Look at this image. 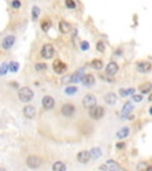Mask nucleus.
<instances>
[{
    "label": "nucleus",
    "instance_id": "a878e982",
    "mask_svg": "<svg viewBox=\"0 0 152 171\" xmlns=\"http://www.w3.org/2000/svg\"><path fill=\"white\" fill-rule=\"evenodd\" d=\"M41 28H42V30H43L44 32H48L49 29L51 28V21H50V20H44V21L42 23V25H41Z\"/></svg>",
    "mask_w": 152,
    "mask_h": 171
},
{
    "label": "nucleus",
    "instance_id": "f03ea898",
    "mask_svg": "<svg viewBox=\"0 0 152 171\" xmlns=\"http://www.w3.org/2000/svg\"><path fill=\"white\" fill-rule=\"evenodd\" d=\"M55 54V48L53 44H45L43 48H42V51H41V55L43 58L45 60H50V58H53Z\"/></svg>",
    "mask_w": 152,
    "mask_h": 171
},
{
    "label": "nucleus",
    "instance_id": "f257e3e1",
    "mask_svg": "<svg viewBox=\"0 0 152 171\" xmlns=\"http://www.w3.org/2000/svg\"><path fill=\"white\" fill-rule=\"evenodd\" d=\"M19 99H20V101H23V102H29V101H31L32 99H33V91H32V89L31 88H29V87H23L20 90H19Z\"/></svg>",
    "mask_w": 152,
    "mask_h": 171
},
{
    "label": "nucleus",
    "instance_id": "412c9836",
    "mask_svg": "<svg viewBox=\"0 0 152 171\" xmlns=\"http://www.w3.org/2000/svg\"><path fill=\"white\" fill-rule=\"evenodd\" d=\"M89 153H91V157H93L94 159H97L99 157H101V154H102V152H101V150L99 147H93L89 151Z\"/></svg>",
    "mask_w": 152,
    "mask_h": 171
},
{
    "label": "nucleus",
    "instance_id": "a19ab883",
    "mask_svg": "<svg viewBox=\"0 0 152 171\" xmlns=\"http://www.w3.org/2000/svg\"><path fill=\"white\" fill-rule=\"evenodd\" d=\"M111 171H114V170H111Z\"/></svg>",
    "mask_w": 152,
    "mask_h": 171
},
{
    "label": "nucleus",
    "instance_id": "20e7f679",
    "mask_svg": "<svg viewBox=\"0 0 152 171\" xmlns=\"http://www.w3.org/2000/svg\"><path fill=\"white\" fill-rule=\"evenodd\" d=\"M96 102H97V100H96V98H95L93 94L86 95V96L83 98V100H82V103H83V106H84L86 108L95 107V106H96Z\"/></svg>",
    "mask_w": 152,
    "mask_h": 171
},
{
    "label": "nucleus",
    "instance_id": "4c0bfd02",
    "mask_svg": "<svg viewBox=\"0 0 152 171\" xmlns=\"http://www.w3.org/2000/svg\"><path fill=\"white\" fill-rule=\"evenodd\" d=\"M117 147H118V149H124V147H125V143H119V144H117Z\"/></svg>",
    "mask_w": 152,
    "mask_h": 171
},
{
    "label": "nucleus",
    "instance_id": "ddd939ff",
    "mask_svg": "<svg viewBox=\"0 0 152 171\" xmlns=\"http://www.w3.org/2000/svg\"><path fill=\"white\" fill-rule=\"evenodd\" d=\"M82 83L86 86V87H92L94 83H95V77L91 74H84L83 77H82Z\"/></svg>",
    "mask_w": 152,
    "mask_h": 171
},
{
    "label": "nucleus",
    "instance_id": "a211bd4d",
    "mask_svg": "<svg viewBox=\"0 0 152 171\" xmlns=\"http://www.w3.org/2000/svg\"><path fill=\"white\" fill-rule=\"evenodd\" d=\"M117 100H118V98H117V95L114 94V93H108V94L105 96V101H106L108 105H111V106L115 105Z\"/></svg>",
    "mask_w": 152,
    "mask_h": 171
},
{
    "label": "nucleus",
    "instance_id": "423d86ee",
    "mask_svg": "<svg viewBox=\"0 0 152 171\" xmlns=\"http://www.w3.org/2000/svg\"><path fill=\"white\" fill-rule=\"evenodd\" d=\"M75 106L71 103H66V105H63L62 108H61V112L62 114L64 115V116H73L75 114Z\"/></svg>",
    "mask_w": 152,
    "mask_h": 171
},
{
    "label": "nucleus",
    "instance_id": "aec40b11",
    "mask_svg": "<svg viewBox=\"0 0 152 171\" xmlns=\"http://www.w3.org/2000/svg\"><path fill=\"white\" fill-rule=\"evenodd\" d=\"M67 166L63 162H56L53 165V171H66Z\"/></svg>",
    "mask_w": 152,
    "mask_h": 171
},
{
    "label": "nucleus",
    "instance_id": "b1692460",
    "mask_svg": "<svg viewBox=\"0 0 152 171\" xmlns=\"http://www.w3.org/2000/svg\"><path fill=\"white\" fill-rule=\"evenodd\" d=\"M119 93H120V95L122 98L124 96H129V95H133L134 94V89H132V88H130V89H120Z\"/></svg>",
    "mask_w": 152,
    "mask_h": 171
},
{
    "label": "nucleus",
    "instance_id": "f8f14e48",
    "mask_svg": "<svg viewBox=\"0 0 152 171\" xmlns=\"http://www.w3.org/2000/svg\"><path fill=\"white\" fill-rule=\"evenodd\" d=\"M118 70H119V67H118V64H117L115 62L108 63L107 67H106V73H107L108 75H112V76L115 75V74L118 73Z\"/></svg>",
    "mask_w": 152,
    "mask_h": 171
},
{
    "label": "nucleus",
    "instance_id": "39448f33",
    "mask_svg": "<svg viewBox=\"0 0 152 171\" xmlns=\"http://www.w3.org/2000/svg\"><path fill=\"white\" fill-rule=\"evenodd\" d=\"M26 164L31 169H37V168L41 166L42 159L39 158V157H37V156H30V157H28V159H26Z\"/></svg>",
    "mask_w": 152,
    "mask_h": 171
},
{
    "label": "nucleus",
    "instance_id": "dca6fc26",
    "mask_svg": "<svg viewBox=\"0 0 152 171\" xmlns=\"http://www.w3.org/2000/svg\"><path fill=\"white\" fill-rule=\"evenodd\" d=\"M137 69L140 73H147L151 69V63L150 62H140L137 64Z\"/></svg>",
    "mask_w": 152,
    "mask_h": 171
},
{
    "label": "nucleus",
    "instance_id": "c756f323",
    "mask_svg": "<svg viewBox=\"0 0 152 171\" xmlns=\"http://www.w3.org/2000/svg\"><path fill=\"white\" fill-rule=\"evenodd\" d=\"M11 6L13 7L15 10H19V8L21 7V3H20V0H12Z\"/></svg>",
    "mask_w": 152,
    "mask_h": 171
},
{
    "label": "nucleus",
    "instance_id": "2f4dec72",
    "mask_svg": "<svg viewBox=\"0 0 152 171\" xmlns=\"http://www.w3.org/2000/svg\"><path fill=\"white\" fill-rule=\"evenodd\" d=\"M147 166H149V165H147L145 162H142V163H139V164H138L137 169H138V171H146Z\"/></svg>",
    "mask_w": 152,
    "mask_h": 171
},
{
    "label": "nucleus",
    "instance_id": "6ab92c4d",
    "mask_svg": "<svg viewBox=\"0 0 152 171\" xmlns=\"http://www.w3.org/2000/svg\"><path fill=\"white\" fill-rule=\"evenodd\" d=\"M129 133H130V128H129V127H122L121 129L118 131L117 137H118L119 139H124V138H126V137L129 136Z\"/></svg>",
    "mask_w": 152,
    "mask_h": 171
},
{
    "label": "nucleus",
    "instance_id": "2eb2a0df",
    "mask_svg": "<svg viewBox=\"0 0 152 171\" xmlns=\"http://www.w3.org/2000/svg\"><path fill=\"white\" fill-rule=\"evenodd\" d=\"M133 111V105L132 102H126L122 107V111H121V114H122V118H127L129 114H131V112Z\"/></svg>",
    "mask_w": 152,
    "mask_h": 171
},
{
    "label": "nucleus",
    "instance_id": "393cba45",
    "mask_svg": "<svg viewBox=\"0 0 152 171\" xmlns=\"http://www.w3.org/2000/svg\"><path fill=\"white\" fill-rule=\"evenodd\" d=\"M92 67L94 69H96V70H100V69H102L104 63L101 62L100 60H94V61H92Z\"/></svg>",
    "mask_w": 152,
    "mask_h": 171
},
{
    "label": "nucleus",
    "instance_id": "5701e85b",
    "mask_svg": "<svg viewBox=\"0 0 152 171\" xmlns=\"http://www.w3.org/2000/svg\"><path fill=\"white\" fill-rule=\"evenodd\" d=\"M7 67H8V70H10V71L17 73L18 69H19V63H17V62H11L10 64H7Z\"/></svg>",
    "mask_w": 152,
    "mask_h": 171
},
{
    "label": "nucleus",
    "instance_id": "7ed1b4c3",
    "mask_svg": "<svg viewBox=\"0 0 152 171\" xmlns=\"http://www.w3.org/2000/svg\"><path fill=\"white\" fill-rule=\"evenodd\" d=\"M104 114H105V109L100 106H95V107L89 108V115H91V118H93L95 120L101 119V118L104 116Z\"/></svg>",
    "mask_w": 152,
    "mask_h": 171
},
{
    "label": "nucleus",
    "instance_id": "9b49d317",
    "mask_svg": "<svg viewBox=\"0 0 152 171\" xmlns=\"http://www.w3.org/2000/svg\"><path fill=\"white\" fill-rule=\"evenodd\" d=\"M92 158L91 157V153H89V151H81V152H79V154H77V161L80 162V163H88L89 162V159Z\"/></svg>",
    "mask_w": 152,
    "mask_h": 171
},
{
    "label": "nucleus",
    "instance_id": "c85d7f7f",
    "mask_svg": "<svg viewBox=\"0 0 152 171\" xmlns=\"http://www.w3.org/2000/svg\"><path fill=\"white\" fill-rule=\"evenodd\" d=\"M96 49H97V51H100V52H105V50H106V44H105L102 41H100V42H97V44H96Z\"/></svg>",
    "mask_w": 152,
    "mask_h": 171
},
{
    "label": "nucleus",
    "instance_id": "7c9ffc66",
    "mask_svg": "<svg viewBox=\"0 0 152 171\" xmlns=\"http://www.w3.org/2000/svg\"><path fill=\"white\" fill-rule=\"evenodd\" d=\"M66 6L70 10H74L76 7V3L74 1V0H66Z\"/></svg>",
    "mask_w": 152,
    "mask_h": 171
},
{
    "label": "nucleus",
    "instance_id": "4be33fe9",
    "mask_svg": "<svg viewBox=\"0 0 152 171\" xmlns=\"http://www.w3.org/2000/svg\"><path fill=\"white\" fill-rule=\"evenodd\" d=\"M151 83L150 82H147V83H144V84H142L140 87H139V89H140V91L143 94H146V93H150V90H151Z\"/></svg>",
    "mask_w": 152,
    "mask_h": 171
},
{
    "label": "nucleus",
    "instance_id": "4468645a",
    "mask_svg": "<svg viewBox=\"0 0 152 171\" xmlns=\"http://www.w3.org/2000/svg\"><path fill=\"white\" fill-rule=\"evenodd\" d=\"M58 29H59L61 33H64L66 35V33H69L71 31V25L69 23L64 21V20H61L59 21V25H58Z\"/></svg>",
    "mask_w": 152,
    "mask_h": 171
},
{
    "label": "nucleus",
    "instance_id": "9d476101",
    "mask_svg": "<svg viewBox=\"0 0 152 171\" xmlns=\"http://www.w3.org/2000/svg\"><path fill=\"white\" fill-rule=\"evenodd\" d=\"M23 113H24L25 118H28V119H32V118H35V115H36V108L33 106H31V105H29V106L24 107Z\"/></svg>",
    "mask_w": 152,
    "mask_h": 171
},
{
    "label": "nucleus",
    "instance_id": "72a5a7b5",
    "mask_svg": "<svg viewBox=\"0 0 152 171\" xmlns=\"http://www.w3.org/2000/svg\"><path fill=\"white\" fill-rule=\"evenodd\" d=\"M8 70V67H7V64L6 63H4L3 65H1V68H0V76H4L5 74H6V71Z\"/></svg>",
    "mask_w": 152,
    "mask_h": 171
},
{
    "label": "nucleus",
    "instance_id": "473e14b6",
    "mask_svg": "<svg viewBox=\"0 0 152 171\" xmlns=\"http://www.w3.org/2000/svg\"><path fill=\"white\" fill-rule=\"evenodd\" d=\"M46 69V64L45 63H37L36 64V70L41 71V70H45Z\"/></svg>",
    "mask_w": 152,
    "mask_h": 171
},
{
    "label": "nucleus",
    "instance_id": "bb28decb",
    "mask_svg": "<svg viewBox=\"0 0 152 171\" xmlns=\"http://www.w3.org/2000/svg\"><path fill=\"white\" fill-rule=\"evenodd\" d=\"M66 94L67 95H73V94H75L76 91H77V88H76L75 86H69V87H67L66 88Z\"/></svg>",
    "mask_w": 152,
    "mask_h": 171
},
{
    "label": "nucleus",
    "instance_id": "f704fd0d",
    "mask_svg": "<svg viewBox=\"0 0 152 171\" xmlns=\"http://www.w3.org/2000/svg\"><path fill=\"white\" fill-rule=\"evenodd\" d=\"M132 98H133V101L139 102V101H142V100H143V94H133Z\"/></svg>",
    "mask_w": 152,
    "mask_h": 171
},
{
    "label": "nucleus",
    "instance_id": "cd10ccee",
    "mask_svg": "<svg viewBox=\"0 0 152 171\" xmlns=\"http://www.w3.org/2000/svg\"><path fill=\"white\" fill-rule=\"evenodd\" d=\"M39 13H41V10H39V7L35 6V7L32 8V18H33V20L38 19V17H39Z\"/></svg>",
    "mask_w": 152,
    "mask_h": 171
},
{
    "label": "nucleus",
    "instance_id": "c9c22d12",
    "mask_svg": "<svg viewBox=\"0 0 152 171\" xmlns=\"http://www.w3.org/2000/svg\"><path fill=\"white\" fill-rule=\"evenodd\" d=\"M88 49H89V43H88V42H82L81 43V50L87 51Z\"/></svg>",
    "mask_w": 152,
    "mask_h": 171
},
{
    "label": "nucleus",
    "instance_id": "ea45409f",
    "mask_svg": "<svg viewBox=\"0 0 152 171\" xmlns=\"http://www.w3.org/2000/svg\"><path fill=\"white\" fill-rule=\"evenodd\" d=\"M0 171H6V170H5V169H3V168H1V169H0Z\"/></svg>",
    "mask_w": 152,
    "mask_h": 171
},
{
    "label": "nucleus",
    "instance_id": "e433bc0d",
    "mask_svg": "<svg viewBox=\"0 0 152 171\" xmlns=\"http://www.w3.org/2000/svg\"><path fill=\"white\" fill-rule=\"evenodd\" d=\"M63 83H68V82H71V75L70 76H66V77H63V80H62Z\"/></svg>",
    "mask_w": 152,
    "mask_h": 171
},
{
    "label": "nucleus",
    "instance_id": "58836bf2",
    "mask_svg": "<svg viewBox=\"0 0 152 171\" xmlns=\"http://www.w3.org/2000/svg\"><path fill=\"white\" fill-rule=\"evenodd\" d=\"M100 169H101V170H107V166H106V165H102Z\"/></svg>",
    "mask_w": 152,
    "mask_h": 171
},
{
    "label": "nucleus",
    "instance_id": "f3484780",
    "mask_svg": "<svg viewBox=\"0 0 152 171\" xmlns=\"http://www.w3.org/2000/svg\"><path fill=\"white\" fill-rule=\"evenodd\" d=\"M83 69H80L79 71H76L74 75H71V82L74 83H77L80 81H82V77H83Z\"/></svg>",
    "mask_w": 152,
    "mask_h": 171
},
{
    "label": "nucleus",
    "instance_id": "0eeeda50",
    "mask_svg": "<svg viewBox=\"0 0 152 171\" xmlns=\"http://www.w3.org/2000/svg\"><path fill=\"white\" fill-rule=\"evenodd\" d=\"M15 41H16V37L15 36H6L5 38H4V41H3V43H1V46H3V49H5V50H8L10 48H12V45L15 44Z\"/></svg>",
    "mask_w": 152,
    "mask_h": 171
},
{
    "label": "nucleus",
    "instance_id": "6e6552de",
    "mask_svg": "<svg viewBox=\"0 0 152 171\" xmlns=\"http://www.w3.org/2000/svg\"><path fill=\"white\" fill-rule=\"evenodd\" d=\"M54 70H55V73H57V74H63L66 70H67V64H64L62 61H59V60H57V61H55L54 62Z\"/></svg>",
    "mask_w": 152,
    "mask_h": 171
},
{
    "label": "nucleus",
    "instance_id": "1a4fd4ad",
    "mask_svg": "<svg viewBox=\"0 0 152 171\" xmlns=\"http://www.w3.org/2000/svg\"><path fill=\"white\" fill-rule=\"evenodd\" d=\"M42 105H43V107H44L45 109H53L54 106H55V100H54L51 96L46 95V96L43 98V100H42Z\"/></svg>",
    "mask_w": 152,
    "mask_h": 171
}]
</instances>
